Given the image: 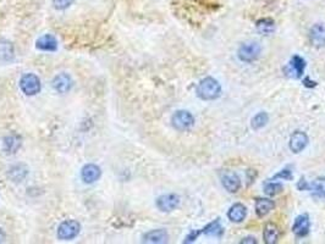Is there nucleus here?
Returning a JSON list of instances; mask_svg holds the SVG:
<instances>
[{
	"instance_id": "1a4fd4ad",
	"label": "nucleus",
	"mask_w": 325,
	"mask_h": 244,
	"mask_svg": "<svg viewBox=\"0 0 325 244\" xmlns=\"http://www.w3.org/2000/svg\"><path fill=\"white\" fill-rule=\"evenodd\" d=\"M309 227H310V221H309V216L307 214H302L300 216L296 217L295 224H293V233L296 234L297 237L302 238V237H305L309 232Z\"/></svg>"
},
{
	"instance_id": "412c9836",
	"label": "nucleus",
	"mask_w": 325,
	"mask_h": 244,
	"mask_svg": "<svg viewBox=\"0 0 325 244\" xmlns=\"http://www.w3.org/2000/svg\"><path fill=\"white\" fill-rule=\"evenodd\" d=\"M27 173H28V170H27L26 166L15 165L9 170V177L14 182H22L26 178Z\"/></svg>"
},
{
	"instance_id": "ddd939ff",
	"label": "nucleus",
	"mask_w": 325,
	"mask_h": 244,
	"mask_svg": "<svg viewBox=\"0 0 325 244\" xmlns=\"http://www.w3.org/2000/svg\"><path fill=\"white\" fill-rule=\"evenodd\" d=\"M169 241L168 232L165 229H153L143 236L144 243H166Z\"/></svg>"
},
{
	"instance_id": "cd10ccee",
	"label": "nucleus",
	"mask_w": 325,
	"mask_h": 244,
	"mask_svg": "<svg viewBox=\"0 0 325 244\" xmlns=\"http://www.w3.org/2000/svg\"><path fill=\"white\" fill-rule=\"evenodd\" d=\"M274 178H283V180H292V172L288 168L280 171L278 175L274 176Z\"/></svg>"
},
{
	"instance_id": "aec40b11",
	"label": "nucleus",
	"mask_w": 325,
	"mask_h": 244,
	"mask_svg": "<svg viewBox=\"0 0 325 244\" xmlns=\"http://www.w3.org/2000/svg\"><path fill=\"white\" fill-rule=\"evenodd\" d=\"M313 195L318 198H325V177H318L309 184V189Z\"/></svg>"
},
{
	"instance_id": "39448f33",
	"label": "nucleus",
	"mask_w": 325,
	"mask_h": 244,
	"mask_svg": "<svg viewBox=\"0 0 325 244\" xmlns=\"http://www.w3.org/2000/svg\"><path fill=\"white\" fill-rule=\"evenodd\" d=\"M20 88L26 95H36L41 90V81L33 73H26L20 80Z\"/></svg>"
},
{
	"instance_id": "f8f14e48",
	"label": "nucleus",
	"mask_w": 325,
	"mask_h": 244,
	"mask_svg": "<svg viewBox=\"0 0 325 244\" xmlns=\"http://www.w3.org/2000/svg\"><path fill=\"white\" fill-rule=\"evenodd\" d=\"M71 87H72V80H71V77L67 73H60V75H58L54 78L53 88L56 92L64 94V93L70 92Z\"/></svg>"
},
{
	"instance_id": "423d86ee",
	"label": "nucleus",
	"mask_w": 325,
	"mask_h": 244,
	"mask_svg": "<svg viewBox=\"0 0 325 244\" xmlns=\"http://www.w3.org/2000/svg\"><path fill=\"white\" fill-rule=\"evenodd\" d=\"M180 204V197L177 194H164L156 199V206L160 211L163 212H170L175 210L176 207Z\"/></svg>"
},
{
	"instance_id": "dca6fc26",
	"label": "nucleus",
	"mask_w": 325,
	"mask_h": 244,
	"mask_svg": "<svg viewBox=\"0 0 325 244\" xmlns=\"http://www.w3.org/2000/svg\"><path fill=\"white\" fill-rule=\"evenodd\" d=\"M279 237H280V232H279L278 226L273 222H269L265 224L263 232V238L264 242L266 244H275L279 241Z\"/></svg>"
},
{
	"instance_id": "5701e85b",
	"label": "nucleus",
	"mask_w": 325,
	"mask_h": 244,
	"mask_svg": "<svg viewBox=\"0 0 325 244\" xmlns=\"http://www.w3.org/2000/svg\"><path fill=\"white\" fill-rule=\"evenodd\" d=\"M290 66L293 70V72L296 73V77H302L303 72H304L305 68V61L303 60V58H301L300 55H295L291 58Z\"/></svg>"
},
{
	"instance_id": "bb28decb",
	"label": "nucleus",
	"mask_w": 325,
	"mask_h": 244,
	"mask_svg": "<svg viewBox=\"0 0 325 244\" xmlns=\"http://www.w3.org/2000/svg\"><path fill=\"white\" fill-rule=\"evenodd\" d=\"M72 2L73 0H53V6L56 10H65L68 6H71Z\"/></svg>"
},
{
	"instance_id": "c85d7f7f",
	"label": "nucleus",
	"mask_w": 325,
	"mask_h": 244,
	"mask_svg": "<svg viewBox=\"0 0 325 244\" xmlns=\"http://www.w3.org/2000/svg\"><path fill=\"white\" fill-rule=\"evenodd\" d=\"M199 234H202V229H200V231H192L190 234H188L187 237H186L185 243H191V242H195V239L198 238V236H199Z\"/></svg>"
},
{
	"instance_id": "7ed1b4c3",
	"label": "nucleus",
	"mask_w": 325,
	"mask_h": 244,
	"mask_svg": "<svg viewBox=\"0 0 325 244\" xmlns=\"http://www.w3.org/2000/svg\"><path fill=\"white\" fill-rule=\"evenodd\" d=\"M171 123L177 131H187L195 124V117L186 110H178L171 117Z\"/></svg>"
},
{
	"instance_id": "20e7f679",
	"label": "nucleus",
	"mask_w": 325,
	"mask_h": 244,
	"mask_svg": "<svg viewBox=\"0 0 325 244\" xmlns=\"http://www.w3.org/2000/svg\"><path fill=\"white\" fill-rule=\"evenodd\" d=\"M81 224L75 220H66L58 227V237L61 241H71L80 233Z\"/></svg>"
},
{
	"instance_id": "f03ea898",
	"label": "nucleus",
	"mask_w": 325,
	"mask_h": 244,
	"mask_svg": "<svg viewBox=\"0 0 325 244\" xmlns=\"http://www.w3.org/2000/svg\"><path fill=\"white\" fill-rule=\"evenodd\" d=\"M261 48L257 41H247V43H243L238 49V59L243 62H253L256 61L257 59L259 58L260 55Z\"/></svg>"
},
{
	"instance_id": "c756f323",
	"label": "nucleus",
	"mask_w": 325,
	"mask_h": 244,
	"mask_svg": "<svg viewBox=\"0 0 325 244\" xmlns=\"http://www.w3.org/2000/svg\"><path fill=\"white\" fill-rule=\"evenodd\" d=\"M297 187H298V189H300V190L309 189V184H307V182H305V181L303 180V178L300 181V182H298V185H297Z\"/></svg>"
},
{
	"instance_id": "9b49d317",
	"label": "nucleus",
	"mask_w": 325,
	"mask_h": 244,
	"mask_svg": "<svg viewBox=\"0 0 325 244\" xmlns=\"http://www.w3.org/2000/svg\"><path fill=\"white\" fill-rule=\"evenodd\" d=\"M308 137L304 132L297 131L291 136L290 138V149L293 153H300L307 146Z\"/></svg>"
},
{
	"instance_id": "473e14b6",
	"label": "nucleus",
	"mask_w": 325,
	"mask_h": 244,
	"mask_svg": "<svg viewBox=\"0 0 325 244\" xmlns=\"http://www.w3.org/2000/svg\"><path fill=\"white\" fill-rule=\"evenodd\" d=\"M4 238H5V234H4V232H2V229L0 228V243H1L2 239Z\"/></svg>"
},
{
	"instance_id": "2eb2a0df",
	"label": "nucleus",
	"mask_w": 325,
	"mask_h": 244,
	"mask_svg": "<svg viewBox=\"0 0 325 244\" xmlns=\"http://www.w3.org/2000/svg\"><path fill=\"white\" fill-rule=\"evenodd\" d=\"M36 46L39 50L44 51H55L58 49V41L51 34H44L37 41Z\"/></svg>"
},
{
	"instance_id": "7c9ffc66",
	"label": "nucleus",
	"mask_w": 325,
	"mask_h": 244,
	"mask_svg": "<svg viewBox=\"0 0 325 244\" xmlns=\"http://www.w3.org/2000/svg\"><path fill=\"white\" fill-rule=\"evenodd\" d=\"M303 84L305 85V87H309V88H313L317 85V82H314V81H310L309 77H307L304 80V82H303Z\"/></svg>"
},
{
	"instance_id": "393cba45",
	"label": "nucleus",
	"mask_w": 325,
	"mask_h": 244,
	"mask_svg": "<svg viewBox=\"0 0 325 244\" xmlns=\"http://www.w3.org/2000/svg\"><path fill=\"white\" fill-rule=\"evenodd\" d=\"M268 115H266V112H259V114H257L256 116L252 119L251 121V124L252 127H253L254 129H259L261 128V127H264L266 124V122H268Z\"/></svg>"
},
{
	"instance_id": "4be33fe9",
	"label": "nucleus",
	"mask_w": 325,
	"mask_h": 244,
	"mask_svg": "<svg viewBox=\"0 0 325 244\" xmlns=\"http://www.w3.org/2000/svg\"><path fill=\"white\" fill-rule=\"evenodd\" d=\"M202 233L208 234V236L221 237L222 233H224V227L221 226L219 220H215V221L208 224L207 226L202 229Z\"/></svg>"
},
{
	"instance_id": "f3484780",
	"label": "nucleus",
	"mask_w": 325,
	"mask_h": 244,
	"mask_svg": "<svg viewBox=\"0 0 325 244\" xmlns=\"http://www.w3.org/2000/svg\"><path fill=\"white\" fill-rule=\"evenodd\" d=\"M274 206H275V203L273 200L266 199V198H258L256 200V214L259 217L265 216L274 209Z\"/></svg>"
},
{
	"instance_id": "2f4dec72",
	"label": "nucleus",
	"mask_w": 325,
	"mask_h": 244,
	"mask_svg": "<svg viewBox=\"0 0 325 244\" xmlns=\"http://www.w3.org/2000/svg\"><path fill=\"white\" fill-rule=\"evenodd\" d=\"M244 243H253V244H256L257 241H256V238H254V237H246V238H243L241 241V244H244Z\"/></svg>"
},
{
	"instance_id": "9d476101",
	"label": "nucleus",
	"mask_w": 325,
	"mask_h": 244,
	"mask_svg": "<svg viewBox=\"0 0 325 244\" xmlns=\"http://www.w3.org/2000/svg\"><path fill=\"white\" fill-rule=\"evenodd\" d=\"M100 173L102 171H100L99 166L94 165V163H88L81 171V177H82L83 182L90 184V183H94L95 181L99 180Z\"/></svg>"
},
{
	"instance_id": "0eeeda50",
	"label": "nucleus",
	"mask_w": 325,
	"mask_h": 244,
	"mask_svg": "<svg viewBox=\"0 0 325 244\" xmlns=\"http://www.w3.org/2000/svg\"><path fill=\"white\" fill-rule=\"evenodd\" d=\"M309 41L315 48L325 46V24L315 23L309 31Z\"/></svg>"
},
{
	"instance_id": "f257e3e1",
	"label": "nucleus",
	"mask_w": 325,
	"mask_h": 244,
	"mask_svg": "<svg viewBox=\"0 0 325 244\" xmlns=\"http://www.w3.org/2000/svg\"><path fill=\"white\" fill-rule=\"evenodd\" d=\"M221 94L220 83L213 77H205L197 87V95L203 100H214Z\"/></svg>"
},
{
	"instance_id": "6e6552de",
	"label": "nucleus",
	"mask_w": 325,
	"mask_h": 244,
	"mask_svg": "<svg viewBox=\"0 0 325 244\" xmlns=\"http://www.w3.org/2000/svg\"><path fill=\"white\" fill-rule=\"evenodd\" d=\"M221 183L224 185L225 189L230 193H236L238 192L239 187H241V181L239 177L232 171H226L222 173L221 176Z\"/></svg>"
},
{
	"instance_id": "b1692460",
	"label": "nucleus",
	"mask_w": 325,
	"mask_h": 244,
	"mask_svg": "<svg viewBox=\"0 0 325 244\" xmlns=\"http://www.w3.org/2000/svg\"><path fill=\"white\" fill-rule=\"evenodd\" d=\"M21 145V138L17 136H10L7 138H5L4 141V149L6 150V153H15L17 149Z\"/></svg>"
},
{
	"instance_id": "a878e982",
	"label": "nucleus",
	"mask_w": 325,
	"mask_h": 244,
	"mask_svg": "<svg viewBox=\"0 0 325 244\" xmlns=\"http://www.w3.org/2000/svg\"><path fill=\"white\" fill-rule=\"evenodd\" d=\"M282 184L280 183H268L266 185H264V192L268 195H276L282 190Z\"/></svg>"
},
{
	"instance_id": "a211bd4d",
	"label": "nucleus",
	"mask_w": 325,
	"mask_h": 244,
	"mask_svg": "<svg viewBox=\"0 0 325 244\" xmlns=\"http://www.w3.org/2000/svg\"><path fill=\"white\" fill-rule=\"evenodd\" d=\"M256 28L260 34L268 36L275 31V22L271 19H260L256 22Z\"/></svg>"
},
{
	"instance_id": "6ab92c4d",
	"label": "nucleus",
	"mask_w": 325,
	"mask_h": 244,
	"mask_svg": "<svg viewBox=\"0 0 325 244\" xmlns=\"http://www.w3.org/2000/svg\"><path fill=\"white\" fill-rule=\"evenodd\" d=\"M14 59V46L6 39H0V61H11Z\"/></svg>"
},
{
	"instance_id": "4468645a",
	"label": "nucleus",
	"mask_w": 325,
	"mask_h": 244,
	"mask_svg": "<svg viewBox=\"0 0 325 244\" xmlns=\"http://www.w3.org/2000/svg\"><path fill=\"white\" fill-rule=\"evenodd\" d=\"M247 215V209L243 204L241 203H237V204H234L231 207H230L229 212H227V217L231 222H242L244 219H246Z\"/></svg>"
}]
</instances>
